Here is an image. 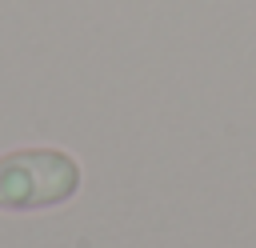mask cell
Returning <instances> with one entry per match:
<instances>
[{"label": "cell", "mask_w": 256, "mask_h": 248, "mask_svg": "<svg viewBox=\"0 0 256 248\" xmlns=\"http://www.w3.org/2000/svg\"><path fill=\"white\" fill-rule=\"evenodd\" d=\"M80 160L64 148H12L0 152V212L60 208L80 192Z\"/></svg>", "instance_id": "cell-1"}]
</instances>
